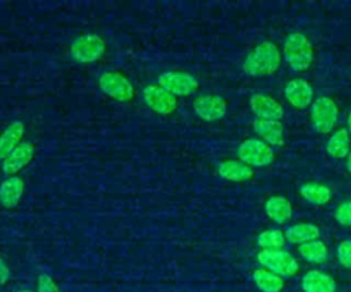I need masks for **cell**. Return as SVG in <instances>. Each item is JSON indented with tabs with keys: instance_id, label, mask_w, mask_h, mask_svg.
Instances as JSON below:
<instances>
[{
	"instance_id": "obj_1",
	"label": "cell",
	"mask_w": 351,
	"mask_h": 292,
	"mask_svg": "<svg viewBox=\"0 0 351 292\" xmlns=\"http://www.w3.org/2000/svg\"><path fill=\"white\" fill-rule=\"evenodd\" d=\"M281 64V53L276 44L263 41L258 44L244 59L243 70L250 75H269Z\"/></svg>"
},
{
	"instance_id": "obj_3",
	"label": "cell",
	"mask_w": 351,
	"mask_h": 292,
	"mask_svg": "<svg viewBox=\"0 0 351 292\" xmlns=\"http://www.w3.org/2000/svg\"><path fill=\"white\" fill-rule=\"evenodd\" d=\"M106 42L96 33H85L78 36L70 47L71 56L81 63H93L104 53Z\"/></svg>"
},
{
	"instance_id": "obj_7",
	"label": "cell",
	"mask_w": 351,
	"mask_h": 292,
	"mask_svg": "<svg viewBox=\"0 0 351 292\" xmlns=\"http://www.w3.org/2000/svg\"><path fill=\"white\" fill-rule=\"evenodd\" d=\"M241 162L248 166H267L274 159V152L269 144L258 138H248L239 145L237 149Z\"/></svg>"
},
{
	"instance_id": "obj_18",
	"label": "cell",
	"mask_w": 351,
	"mask_h": 292,
	"mask_svg": "<svg viewBox=\"0 0 351 292\" xmlns=\"http://www.w3.org/2000/svg\"><path fill=\"white\" fill-rule=\"evenodd\" d=\"M302 288L304 292H335L336 281L318 270H310L302 277Z\"/></svg>"
},
{
	"instance_id": "obj_6",
	"label": "cell",
	"mask_w": 351,
	"mask_h": 292,
	"mask_svg": "<svg viewBox=\"0 0 351 292\" xmlns=\"http://www.w3.org/2000/svg\"><path fill=\"white\" fill-rule=\"evenodd\" d=\"M100 89L118 101H129L134 96L132 82L119 71H104L99 78Z\"/></svg>"
},
{
	"instance_id": "obj_2",
	"label": "cell",
	"mask_w": 351,
	"mask_h": 292,
	"mask_svg": "<svg viewBox=\"0 0 351 292\" xmlns=\"http://www.w3.org/2000/svg\"><path fill=\"white\" fill-rule=\"evenodd\" d=\"M287 63L295 71L307 70L314 60V51L310 40L302 33H291L282 45Z\"/></svg>"
},
{
	"instance_id": "obj_30",
	"label": "cell",
	"mask_w": 351,
	"mask_h": 292,
	"mask_svg": "<svg viewBox=\"0 0 351 292\" xmlns=\"http://www.w3.org/2000/svg\"><path fill=\"white\" fill-rule=\"evenodd\" d=\"M346 166H347V170L351 173V151L350 154L347 155V160H346Z\"/></svg>"
},
{
	"instance_id": "obj_29",
	"label": "cell",
	"mask_w": 351,
	"mask_h": 292,
	"mask_svg": "<svg viewBox=\"0 0 351 292\" xmlns=\"http://www.w3.org/2000/svg\"><path fill=\"white\" fill-rule=\"evenodd\" d=\"M11 277V270L8 267V265L5 263V260H3L0 258V285L5 284Z\"/></svg>"
},
{
	"instance_id": "obj_15",
	"label": "cell",
	"mask_w": 351,
	"mask_h": 292,
	"mask_svg": "<svg viewBox=\"0 0 351 292\" xmlns=\"http://www.w3.org/2000/svg\"><path fill=\"white\" fill-rule=\"evenodd\" d=\"M255 133L269 145L280 147L284 144V127L280 121L273 119H259L254 122Z\"/></svg>"
},
{
	"instance_id": "obj_5",
	"label": "cell",
	"mask_w": 351,
	"mask_h": 292,
	"mask_svg": "<svg viewBox=\"0 0 351 292\" xmlns=\"http://www.w3.org/2000/svg\"><path fill=\"white\" fill-rule=\"evenodd\" d=\"M337 106L336 103L326 96L315 99L311 104V123L315 132L326 134L332 132L337 122Z\"/></svg>"
},
{
	"instance_id": "obj_26",
	"label": "cell",
	"mask_w": 351,
	"mask_h": 292,
	"mask_svg": "<svg viewBox=\"0 0 351 292\" xmlns=\"http://www.w3.org/2000/svg\"><path fill=\"white\" fill-rule=\"evenodd\" d=\"M337 259L341 266L351 269V240H344L337 247Z\"/></svg>"
},
{
	"instance_id": "obj_19",
	"label": "cell",
	"mask_w": 351,
	"mask_h": 292,
	"mask_svg": "<svg viewBox=\"0 0 351 292\" xmlns=\"http://www.w3.org/2000/svg\"><path fill=\"white\" fill-rule=\"evenodd\" d=\"M265 211L266 215L277 223H285L292 217V206L289 200L282 196L269 197L265 203Z\"/></svg>"
},
{
	"instance_id": "obj_31",
	"label": "cell",
	"mask_w": 351,
	"mask_h": 292,
	"mask_svg": "<svg viewBox=\"0 0 351 292\" xmlns=\"http://www.w3.org/2000/svg\"><path fill=\"white\" fill-rule=\"evenodd\" d=\"M347 130H348V133H351V111H350L348 118H347Z\"/></svg>"
},
{
	"instance_id": "obj_12",
	"label": "cell",
	"mask_w": 351,
	"mask_h": 292,
	"mask_svg": "<svg viewBox=\"0 0 351 292\" xmlns=\"http://www.w3.org/2000/svg\"><path fill=\"white\" fill-rule=\"evenodd\" d=\"M284 93L289 104L295 108H307L313 103V88L307 81L302 78L291 80L285 85Z\"/></svg>"
},
{
	"instance_id": "obj_32",
	"label": "cell",
	"mask_w": 351,
	"mask_h": 292,
	"mask_svg": "<svg viewBox=\"0 0 351 292\" xmlns=\"http://www.w3.org/2000/svg\"><path fill=\"white\" fill-rule=\"evenodd\" d=\"M18 292H32L30 289H26V288H23V289H19Z\"/></svg>"
},
{
	"instance_id": "obj_13",
	"label": "cell",
	"mask_w": 351,
	"mask_h": 292,
	"mask_svg": "<svg viewBox=\"0 0 351 292\" xmlns=\"http://www.w3.org/2000/svg\"><path fill=\"white\" fill-rule=\"evenodd\" d=\"M250 106H251L252 112L259 119L278 121L284 114V108L277 100H274L270 96L262 95V93L252 95L250 99Z\"/></svg>"
},
{
	"instance_id": "obj_23",
	"label": "cell",
	"mask_w": 351,
	"mask_h": 292,
	"mask_svg": "<svg viewBox=\"0 0 351 292\" xmlns=\"http://www.w3.org/2000/svg\"><path fill=\"white\" fill-rule=\"evenodd\" d=\"M300 195L310 203L313 204H326L330 197H332V191L322 185V184H317V182H308L300 186Z\"/></svg>"
},
{
	"instance_id": "obj_11",
	"label": "cell",
	"mask_w": 351,
	"mask_h": 292,
	"mask_svg": "<svg viewBox=\"0 0 351 292\" xmlns=\"http://www.w3.org/2000/svg\"><path fill=\"white\" fill-rule=\"evenodd\" d=\"M36 152V147L30 141L21 143L4 160H3V171L8 175H15L23 167H26Z\"/></svg>"
},
{
	"instance_id": "obj_22",
	"label": "cell",
	"mask_w": 351,
	"mask_h": 292,
	"mask_svg": "<svg viewBox=\"0 0 351 292\" xmlns=\"http://www.w3.org/2000/svg\"><path fill=\"white\" fill-rule=\"evenodd\" d=\"M326 151L332 158H347L350 154V133L347 127L336 130L326 143Z\"/></svg>"
},
{
	"instance_id": "obj_25",
	"label": "cell",
	"mask_w": 351,
	"mask_h": 292,
	"mask_svg": "<svg viewBox=\"0 0 351 292\" xmlns=\"http://www.w3.org/2000/svg\"><path fill=\"white\" fill-rule=\"evenodd\" d=\"M256 241L262 250H281L285 244V234L280 229H269L262 232Z\"/></svg>"
},
{
	"instance_id": "obj_28",
	"label": "cell",
	"mask_w": 351,
	"mask_h": 292,
	"mask_svg": "<svg viewBox=\"0 0 351 292\" xmlns=\"http://www.w3.org/2000/svg\"><path fill=\"white\" fill-rule=\"evenodd\" d=\"M37 292H59V288L51 276L43 273L37 278Z\"/></svg>"
},
{
	"instance_id": "obj_9",
	"label": "cell",
	"mask_w": 351,
	"mask_h": 292,
	"mask_svg": "<svg viewBox=\"0 0 351 292\" xmlns=\"http://www.w3.org/2000/svg\"><path fill=\"white\" fill-rule=\"evenodd\" d=\"M143 97H144L145 104L154 112L160 114V115H169V114L174 112V110L178 106L174 95H171L162 86L154 85V84L147 85L143 89Z\"/></svg>"
},
{
	"instance_id": "obj_8",
	"label": "cell",
	"mask_w": 351,
	"mask_h": 292,
	"mask_svg": "<svg viewBox=\"0 0 351 292\" xmlns=\"http://www.w3.org/2000/svg\"><path fill=\"white\" fill-rule=\"evenodd\" d=\"M158 85L174 96H188L197 90V80L184 71H166L158 77Z\"/></svg>"
},
{
	"instance_id": "obj_17",
	"label": "cell",
	"mask_w": 351,
	"mask_h": 292,
	"mask_svg": "<svg viewBox=\"0 0 351 292\" xmlns=\"http://www.w3.org/2000/svg\"><path fill=\"white\" fill-rule=\"evenodd\" d=\"M218 174L228 181L243 182L252 178L254 170L241 160H223L218 165Z\"/></svg>"
},
{
	"instance_id": "obj_27",
	"label": "cell",
	"mask_w": 351,
	"mask_h": 292,
	"mask_svg": "<svg viewBox=\"0 0 351 292\" xmlns=\"http://www.w3.org/2000/svg\"><path fill=\"white\" fill-rule=\"evenodd\" d=\"M335 218L340 225L351 226V202L341 203L335 212Z\"/></svg>"
},
{
	"instance_id": "obj_16",
	"label": "cell",
	"mask_w": 351,
	"mask_h": 292,
	"mask_svg": "<svg viewBox=\"0 0 351 292\" xmlns=\"http://www.w3.org/2000/svg\"><path fill=\"white\" fill-rule=\"evenodd\" d=\"M25 191V182L18 175H10L0 184V204L5 208L18 206Z\"/></svg>"
},
{
	"instance_id": "obj_20",
	"label": "cell",
	"mask_w": 351,
	"mask_h": 292,
	"mask_svg": "<svg viewBox=\"0 0 351 292\" xmlns=\"http://www.w3.org/2000/svg\"><path fill=\"white\" fill-rule=\"evenodd\" d=\"M319 237V229L314 223H296L289 226L285 230V240H288L292 244H304L313 240H318Z\"/></svg>"
},
{
	"instance_id": "obj_14",
	"label": "cell",
	"mask_w": 351,
	"mask_h": 292,
	"mask_svg": "<svg viewBox=\"0 0 351 292\" xmlns=\"http://www.w3.org/2000/svg\"><path fill=\"white\" fill-rule=\"evenodd\" d=\"M25 133V125L22 121L15 119L10 122L0 133V159L4 160L19 144Z\"/></svg>"
},
{
	"instance_id": "obj_21",
	"label": "cell",
	"mask_w": 351,
	"mask_h": 292,
	"mask_svg": "<svg viewBox=\"0 0 351 292\" xmlns=\"http://www.w3.org/2000/svg\"><path fill=\"white\" fill-rule=\"evenodd\" d=\"M252 278L262 292H280L284 288L282 277L263 267L256 269L252 274Z\"/></svg>"
},
{
	"instance_id": "obj_4",
	"label": "cell",
	"mask_w": 351,
	"mask_h": 292,
	"mask_svg": "<svg viewBox=\"0 0 351 292\" xmlns=\"http://www.w3.org/2000/svg\"><path fill=\"white\" fill-rule=\"evenodd\" d=\"M258 262L263 269H267L281 277L296 274L299 265L296 259L284 250H262L258 254Z\"/></svg>"
},
{
	"instance_id": "obj_24",
	"label": "cell",
	"mask_w": 351,
	"mask_h": 292,
	"mask_svg": "<svg viewBox=\"0 0 351 292\" xmlns=\"http://www.w3.org/2000/svg\"><path fill=\"white\" fill-rule=\"evenodd\" d=\"M299 254L303 259L313 263H321L328 256L326 245L321 240H313L308 243H304L299 247Z\"/></svg>"
},
{
	"instance_id": "obj_10",
	"label": "cell",
	"mask_w": 351,
	"mask_h": 292,
	"mask_svg": "<svg viewBox=\"0 0 351 292\" xmlns=\"http://www.w3.org/2000/svg\"><path fill=\"white\" fill-rule=\"evenodd\" d=\"M193 110L206 122L221 119L226 114V101L218 95H204L195 100Z\"/></svg>"
}]
</instances>
